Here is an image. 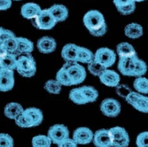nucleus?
<instances>
[{
	"instance_id": "f257e3e1",
	"label": "nucleus",
	"mask_w": 148,
	"mask_h": 147,
	"mask_svg": "<svg viewBox=\"0 0 148 147\" xmlns=\"http://www.w3.org/2000/svg\"><path fill=\"white\" fill-rule=\"evenodd\" d=\"M84 24L90 34L93 36H103L107 31V26L104 16L97 10L88 11L84 17Z\"/></svg>"
},
{
	"instance_id": "f03ea898",
	"label": "nucleus",
	"mask_w": 148,
	"mask_h": 147,
	"mask_svg": "<svg viewBox=\"0 0 148 147\" xmlns=\"http://www.w3.org/2000/svg\"><path fill=\"white\" fill-rule=\"evenodd\" d=\"M16 70L24 77L31 78L33 76L37 70L36 63L33 56L30 54L19 55L18 58Z\"/></svg>"
},
{
	"instance_id": "7ed1b4c3",
	"label": "nucleus",
	"mask_w": 148,
	"mask_h": 147,
	"mask_svg": "<svg viewBox=\"0 0 148 147\" xmlns=\"http://www.w3.org/2000/svg\"><path fill=\"white\" fill-rule=\"evenodd\" d=\"M64 66L66 68L73 85L79 84L84 82L87 76V72L82 65L77 62H66Z\"/></svg>"
},
{
	"instance_id": "20e7f679",
	"label": "nucleus",
	"mask_w": 148,
	"mask_h": 147,
	"mask_svg": "<svg viewBox=\"0 0 148 147\" xmlns=\"http://www.w3.org/2000/svg\"><path fill=\"white\" fill-rule=\"evenodd\" d=\"M57 23L56 20L48 9L41 10L33 20L34 25L40 30H50Z\"/></svg>"
},
{
	"instance_id": "39448f33",
	"label": "nucleus",
	"mask_w": 148,
	"mask_h": 147,
	"mask_svg": "<svg viewBox=\"0 0 148 147\" xmlns=\"http://www.w3.org/2000/svg\"><path fill=\"white\" fill-rule=\"evenodd\" d=\"M47 135L52 144L58 145L69 138V130L67 126L62 124H56L51 126L49 129Z\"/></svg>"
},
{
	"instance_id": "423d86ee",
	"label": "nucleus",
	"mask_w": 148,
	"mask_h": 147,
	"mask_svg": "<svg viewBox=\"0 0 148 147\" xmlns=\"http://www.w3.org/2000/svg\"><path fill=\"white\" fill-rule=\"evenodd\" d=\"M116 55L114 52L106 47L98 49L95 54V60L106 68L113 66L116 62Z\"/></svg>"
},
{
	"instance_id": "0eeeda50",
	"label": "nucleus",
	"mask_w": 148,
	"mask_h": 147,
	"mask_svg": "<svg viewBox=\"0 0 148 147\" xmlns=\"http://www.w3.org/2000/svg\"><path fill=\"white\" fill-rule=\"evenodd\" d=\"M109 130L113 139V147L128 146L130 144V137L125 129L116 126Z\"/></svg>"
},
{
	"instance_id": "6e6552de",
	"label": "nucleus",
	"mask_w": 148,
	"mask_h": 147,
	"mask_svg": "<svg viewBox=\"0 0 148 147\" xmlns=\"http://www.w3.org/2000/svg\"><path fill=\"white\" fill-rule=\"evenodd\" d=\"M121 106L119 102L113 99L107 98L101 102L100 104V111L105 116L115 117L120 114Z\"/></svg>"
},
{
	"instance_id": "1a4fd4ad",
	"label": "nucleus",
	"mask_w": 148,
	"mask_h": 147,
	"mask_svg": "<svg viewBox=\"0 0 148 147\" xmlns=\"http://www.w3.org/2000/svg\"><path fill=\"white\" fill-rule=\"evenodd\" d=\"M93 142L96 147H113V139L110 130H97L94 133Z\"/></svg>"
},
{
	"instance_id": "9d476101",
	"label": "nucleus",
	"mask_w": 148,
	"mask_h": 147,
	"mask_svg": "<svg viewBox=\"0 0 148 147\" xmlns=\"http://www.w3.org/2000/svg\"><path fill=\"white\" fill-rule=\"evenodd\" d=\"M94 133L88 127L77 128L73 133V139L78 145H87L93 141Z\"/></svg>"
},
{
	"instance_id": "9b49d317",
	"label": "nucleus",
	"mask_w": 148,
	"mask_h": 147,
	"mask_svg": "<svg viewBox=\"0 0 148 147\" xmlns=\"http://www.w3.org/2000/svg\"><path fill=\"white\" fill-rule=\"evenodd\" d=\"M14 86V71L1 68L0 70V90L2 92H8L11 90Z\"/></svg>"
},
{
	"instance_id": "f8f14e48",
	"label": "nucleus",
	"mask_w": 148,
	"mask_h": 147,
	"mask_svg": "<svg viewBox=\"0 0 148 147\" xmlns=\"http://www.w3.org/2000/svg\"><path fill=\"white\" fill-rule=\"evenodd\" d=\"M138 55L120 58L118 63V69L122 75L128 76H133L135 61Z\"/></svg>"
},
{
	"instance_id": "ddd939ff",
	"label": "nucleus",
	"mask_w": 148,
	"mask_h": 147,
	"mask_svg": "<svg viewBox=\"0 0 148 147\" xmlns=\"http://www.w3.org/2000/svg\"><path fill=\"white\" fill-rule=\"evenodd\" d=\"M101 82L109 87H117L120 82V76L118 73L106 69L99 76Z\"/></svg>"
},
{
	"instance_id": "4468645a",
	"label": "nucleus",
	"mask_w": 148,
	"mask_h": 147,
	"mask_svg": "<svg viewBox=\"0 0 148 147\" xmlns=\"http://www.w3.org/2000/svg\"><path fill=\"white\" fill-rule=\"evenodd\" d=\"M57 43L55 39L51 37L44 36L38 40L37 48L42 54H51L56 50Z\"/></svg>"
},
{
	"instance_id": "2eb2a0df",
	"label": "nucleus",
	"mask_w": 148,
	"mask_h": 147,
	"mask_svg": "<svg viewBox=\"0 0 148 147\" xmlns=\"http://www.w3.org/2000/svg\"><path fill=\"white\" fill-rule=\"evenodd\" d=\"M79 46L74 44H66L61 52L62 57L66 62H77Z\"/></svg>"
},
{
	"instance_id": "dca6fc26",
	"label": "nucleus",
	"mask_w": 148,
	"mask_h": 147,
	"mask_svg": "<svg viewBox=\"0 0 148 147\" xmlns=\"http://www.w3.org/2000/svg\"><path fill=\"white\" fill-rule=\"evenodd\" d=\"M40 7L34 3H27L21 8V14L27 19H34L41 11Z\"/></svg>"
},
{
	"instance_id": "f3484780",
	"label": "nucleus",
	"mask_w": 148,
	"mask_h": 147,
	"mask_svg": "<svg viewBox=\"0 0 148 147\" xmlns=\"http://www.w3.org/2000/svg\"><path fill=\"white\" fill-rule=\"evenodd\" d=\"M24 109L23 106L19 103L11 102L6 104L5 109H4V113L5 116L10 119L16 120L17 118L21 115L24 112Z\"/></svg>"
},
{
	"instance_id": "a211bd4d",
	"label": "nucleus",
	"mask_w": 148,
	"mask_h": 147,
	"mask_svg": "<svg viewBox=\"0 0 148 147\" xmlns=\"http://www.w3.org/2000/svg\"><path fill=\"white\" fill-rule=\"evenodd\" d=\"M18 63L17 55L11 53H8L6 55L0 57V67L1 68L14 71L16 70Z\"/></svg>"
},
{
	"instance_id": "6ab92c4d",
	"label": "nucleus",
	"mask_w": 148,
	"mask_h": 147,
	"mask_svg": "<svg viewBox=\"0 0 148 147\" xmlns=\"http://www.w3.org/2000/svg\"><path fill=\"white\" fill-rule=\"evenodd\" d=\"M24 114L29 120L33 127L39 125L43 120V114L41 110L36 108H29L24 109Z\"/></svg>"
},
{
	"instance_id": "aec40b11",
	"label": "nucleus",
	"mask_w": 148,
	"mask_h": 147,
	"mask_svg": "<svg viewBox=\"0 0 148 147\" xmlns=\"http://www.w3.org/2000/svg\"><path fill=\"white\" fill-rule=\"evenodd\" d=\"M48 10L57 22L64 21L68 17V9L62 5H54Z\"/></svg>"
},
{
	"instance_id": "412c9836",
	"label": "nucleus",
	"mask_w": 148,
	"mask_h": 147,
	"mask_svg": "<svg viewBox=\"0 0 148 147\" xmlns=\"http://www.w3.org/2000/svg\"><path fill=\"white\" fill-rule=\"evenodd\" d=\"M125 34L130 39H138L143 34V27L138 23H131L125 29Z\"/></svg>"
},
{
	"instance_id": "4be33fe9",
	"label": "nucleus",
	"mask_w": 148,
	"mask_h": 147,
	"mask_svg": "<svg viewBox=\"0 0 148 147\" xmlns=\"http://www.w3.org/2000/svg\"><path fill=\"white\" fill-rule=\"evenodd\" d=\"M117 54L120 58L123 57H131L137 55L134 48L132 45L128 42H121L116 47Z\"/></svg>"
},
{
	"instance_id": "5701e85b",
	"label": "nucleus",
	"mask_w": 148,
	"mask_h": 147,
	"mask_svg": "<svg viewBox=\"0 0 148 147\" xmlns=\"http://www.w3.org/2000/svg\"><path fill=\"white\" fill-rule=\"evenodd\" d=\"M18 47L16 55L31 54L34 50V44L31 40L24 37H18Z\"/></svg>"
},
{
	"instance_id": "b1692460",
	"label": "nucleus",
	"mask_w": 148,
	"mask_h": 147,
	"mask_svg": "<svg viewBox=\"0 0 148 147\" xmlns=\"http://www.w3.org/2000/svg\"><path fill=\"white\" fill-rule=\"evenodd\" d=\"M87 103H93L98 97V92L94 87L90 86H83L80 88Z\"/></svg>"
},
{
	"instance_id": "393cba45",
	"label": "nucleus",
	"mask_w": 148,
	"mask_h": 147,
	"mask_svg": "<svg viewBox=\"0 0 148 147\" xmlns=\"http://www.w3.org/2000/svg\"><path fill=\"white\" fill-rule=\"evenodd\" d=\"M95 60V55L88 48L79 46L77 62L89 64Z\"/></svg>"
},
{
	"instance_id": "a878e982",
	"label": "nucleus",
	"mask_w": 148,
	"mask_h": 147,
	"mask_svg": "<svg viewBox=\"0 0 148 147\" xmlns=\"http://www.w3.org/2000/svg\"><path fill=\"white\" fill-rule=\"evenodd\" d=\"M56 80L58 81L62 86H73L72 81L68 74L66 68H65L64 65L57 71L56 74Z\"/></svg>"
},
{
	"instance_id": "bb28decb",
	"label": "nucleus",
	"mask_w": 148,
	"mask_h": 147,
	"mask_svg": "<svg viewBox=\"0 0 148 147\" xmlns=\"http://www.w3.org/2000/svg\"><path fill=\"white\" fill-rule=\"evenodd\" d=\"M69 98L73 103L78 105H83L87 103L82 94L80 88H73L70 91Z\"/></svg>"
},
{
	"instance_id": "cd10ccee",
	"label": "nucleus",
	"mask_w": 148,
	"mask_h": 147,
	"mask_svg": "<svg viewBox=\"0 0 148 147\" xmlns=\"http://www.w3.org/2000/svg\"><path fill=\"white\" fill-rule=\"evenodd\" d=\"M52 142L48 135H39L32 139V145L33 147H51Z\"/></svg>"
},
{
	"instance_id": "c85d7f7f",
	"label": "nucleus",
	"mask_w": 148,
	"mask_h": 147,
	"mask_svg": "<svg viewBox=\"0 0 148 147\" xmlns=\"http://www.w3.org/2000/svg\"><path fill=\"white\" fill-rule=\"evenodd\" d=\"M133 86L137 92L140 94H148V79L145 77H138L134 81Z\"/></svg>"
},
{
	"instance_id": "c756f323",
	"label": "nucleus",
	"mask_w": 148,
	"mask_h": 147,
	"mask_svg": "<svg viewBox=\"0 0 148 147\" xmlns=\"http://www.w3.org/2000/svg\"><path fill=\"white\" fill-rule=\"evenodd\" d=\"M46 91L52 95H58L62 90V84L56 80H50L47 81L44 85Z\"/></svg>"
},
{
	"instance_id": "7c9ffc66",
	"label": "nucleus",
	"mask_w": 148,
	"mask_h": 147,
	"mask_svg": "<svg viewBox=\"0 0 148 147\" xmlns=\"http://www.w3.org/2000/svg\"><path fill=\"white\" fill-rule=\"evenodd\" d=\"M1 46L5 48L9 53L16 55L18 47V37H16L15 36L6 40L5 41L1 43Z\"/></svg>"
},
{
	"instance_id": "2f4dec72",
	"label": "nucleus",
	"mask_w": 148,
	"mask_h": 147,
	"mask_svg": "<svg viewBox=\"0 0 148 147\" xmlns=\"http://www.w3.org/2000/svg\"><path fill=\"white\" fill-rule=\"evenodd\" d=\"M147 70V66L146 63L143 60L138 58V56L135 61V66L134 70L133 76L141 77L145 75Z\"/></svg>"
},
{
	"instance_id": "473e14b6",
	"label": "nucleus",
	"mask_w": 148,
	"mask_h": 147,
	"mask_svg": "<svg viewBox=\"0 0 148 147\" xmlns=\"http://www.w3.org/2000/svg\"><path fill=\"white\" fill-rule=\"evenodd\" d=\"M104 66H103L101 64L96 62L95 60H93L92 62L88 64V70L95 76L99 77L104 71L106 70Z\"/></svg>"
},
{
	"instance_id": "72a5a7b5",
	"label": "nucleus",
	"mask_w": 148,
	"mask_h": 147,
	"mask_svg": "<svg viewBox=\"0 0 148 147\" xmlns=\"http://www.w3.org/2000/svg\"><path fill=\"white\" fill-rule=\"evenodd\" d=\"M133 107L141 112L148 113V97L141 95Z\"/></svg>"
},
{
	"instance_id": "f704fd0d",
	"label": "nucleus",
	"mask_w": 148,
	"mask_h": 147,
	"mask_svg": "<svg viewBox=\"0 0 148 147\" xmlns=\"http://www.w3.org/2000/svg\"><path fill=\"white\" fill-rule=\"evenodd\" d=\"M14 120L16 125L21 128L33 127V125H32L31 122L25 115H24V112Z\"/></svg>"
},
{
	"instance_id": "c9c22d12",
	"label": "nucleus",
	"mask_w": 148,
	"mask_h": 147,
	"mask_svg": "<svg viewBox=\"0 0 148 147\" xmlns=\"http://www.w3.org/2000/svg\"><path fill=\"white\" fill-rule=\"evenodd\" d=\"M14 140L10 135L1 133L0 135V147H13Z\"/></svg>"
},
{
	"instance_id": "e433bc0d",
	"label": "nucleus",
	"mask_w": 148,
	"mask_h": 147,
	"mask_svg": "<svg viewBox=\"0 0 148 147\" xmlns=\"http://www.w3.org/2000/svg\"><path fill=\"white\" fill-rule=\"evenodd\" d=\"M118 11L123 15H129L133 13L136 9V2L131 3L128 5L117 7Z\"/></svg>"
},
{
	"instance_id": "4c0bfd02",
	"label": "nucleus",
	"mask_w": 148,
	"mask_h": 147,
	"mask_svg": "<svg viewBox=\"0 0 148 147\" xmlns=\"http://www.w3.org/2000/svg\"><path fill=\"white\" fill-rule=\"evenodd\" d=\"M136 143L138 147H148V131L139 133Z\"/></svg>"
},
{
	"instance_id": "58836bf2",
	"label": "nucleus",
	"mask_w": 148,
	"mask_h": 147,
	"mask_svg": "<svg viewBox=\"0 0 148 147\" xmlns=\"http://www.w3.org/2000/svg\"><path fill=\"white\" fill-rule=\"evenodd\" d=\"M141 95L142 94L139 93L138 92L131 91L128 94V95L126 97L125 99L127 101V103L133 106L138 100L139 97L141 96Z\"/></svg>"
},
{
	"instance_id": "ea45409f",
	"label": "nucleus",
	"mask_w": 148,
	"mask_h": 147,
	"mask_svg": "<svg viewBox=\"0 0 148 147\" xmlns=\"http://www.w3.org/2000/svg\"><path fill=\"white\" fill-rule=\"evenodd\" d=\"M15 37V35L13 32L1 28V30H0V42L2 43L5 41L6 40L11 37Z\"/></svg>"
},
{
	"instance_id": "a19ab883",
	"label": "nucleus",
	"mask_w": 148,
	"mask_h": 147,
	"mask_svg": "<svg viewBox=\"0 0 148 147\" xmlns=\"http://www.w3.org/2000/svg\"><path fill=\"white\" fill-rule=\"evenodd\" d=\"M130 89L125 85L118 86H117V93L120 96L126 98V97L128 95V94L131 92Z\"/></svg>"
},
{
	"instance_id": "79ce46f5",
	"label": "nucleus",
	"mask_w": 148,
	"mask_h": 147,
	"mask_svg": "<svg viewBox=\"0 0 148 147\" xmlns=\"http://www.w3.org/2000/svg\"><path fill=\"white\" fill-rule=\"evenodd\" d=\"M78 144L73 138H67L57 145V147H77Z\"/></svg>"
},
{
	"instance_id": "37998d69",
	"label": "nucleus",
	"mask_w": 148,
	"mask_h": 147,
	"mask_svg": "<svg viewBox=\"0 0 148 147\" xmlns=\"http://www.w3.org/2000/svg\"><path fill=\"white\" fill-rule=\"evenodd\" d=\"M12 5V0H0V10L1 11L7 10Z\"/></svg>"
},
{
	"instance_id": "c03bdc74",
	"label": "nucleus",
	"mask_w": 148,
	"mask_h": 147,
	"mask_svg": "<svg viewBox=\"0 0 148 147\" xmlns=\"http://www.w3.org/2000/svg\"><path fill=\"white\" fill-rule=\"evenodd\" d=\"M135 2L134 0H113V3L116 7H120L128 5L131 3Z\"/></svg>"
},
{
	"instance_id": "a18cd8bd",
	"label": "nucleus",
	"mask_w": 148,
	"mask_h": 147,
	"mask_svg": "<svg viewBox=\"0 0 148 147\" xmlns=\"http://www.w3.org/2000/svg\"><path fill=\"white\" fill-rule=\"evenodd\" d=\"M134 1L135 2H141V1H145V0H134Z\"/></svg>"
},
{
	"instance_id": "49530a36",
	"label": "nucleus",
	"mask_w": 148,
	"mask_h": 147,
	"mask_svg": "<svg viewBox=\"0 0 148 147\" xmlns=\"http://www.w3.org/2000/svg\"><path fill=\"white\" fill-rule=\"evenodd\" d=\"M14 1H21V0H14Z\"/></svg>"
}]
</instances>
